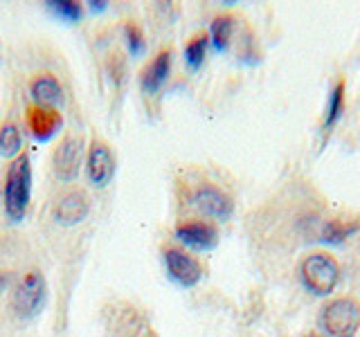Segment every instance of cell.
Instances as JSON below:
<instances>
[{
  "label": "cell",
  "mask_w": 360,
  "mask_h": 337,
  "mask_svg": "<svg viewBox=\"0 0 360 337\" xmlns=\"http://www.w3.org/2000/svg\"><path fill=\"white\" fill-rule=\"evenodd\" d=\"M5 288H7V277H5L3 272H0V295L5 292Z\"/></svg>",
  "instance_id": "7402d4cb"
},
{
  "label": "cell",
  "mask_w": 360,
  "mask_h": 337,
  "mask_svg": "<svg viewBox=\"0 0 360 337\" xmlns=\"http://www.w3.org/2000/svg\"><path fill=\"white\" fill-rule=\"evenodd\" d=\"M176 239L183 243L185 247H189V250L210 252V250H214V247H217L219 234L207 223L189 220V223H180L178 227H176Z\"/></svg>",
  "instance_id": "30bf717a"
},
{
  "label": "cell",
  "mask_w": 360,
  "mask_h": 337,
  "mask_svg": "<svg viewBox=\"0 0 360 337\" xmlns=\"http://www.w3.org/2000/svg\"><path fill=\"white\" fill-rule=\"evenodd\" d=\"M320 329L326 337H354L360 329V306L352 297H338L320 310Z\"/></svg>",
  "instance_id": "7a4b0ae2"
},
{
  "label": "cell",
  "mask_w": 360,
  "mask_h": 337,
  "mask_svg": "<svg viewBox=\"0 0 360 337\" xmlns=\"http://www.w3.org/2000/svg\"><path fill=\"white\" fill-rule=\"evenodd\" d=\"M27 128L37 142H50L63 126L61 110L56 108H43V106H30L27 108Z\"/></svg>",
  "instance_id": "ba28073f"
},
{
  "label": "cell",
  "mask_w": 360,
  "mask_h": 337,
  "mask_svg": "<svg viewBox=\"0 0 360 337\" xmlns=\"http://www.w3.org/2000/svg\"><path fill=\"white\" fill-rule=\"evenodd\" d=\"M22 151V135L16 124H3L0 126V157L16 160Z\"/></svg>",
  "instance_id": "5bb4252c"
},
{
  "label": "cell",
  "mask_w": 360,
  "mask_h": 337,
  "mask_svg": "<svg viewBox=\"0 0 360 337\" xmlns=\"http://www.w3.org/2000/svg\"><path fill=\"white\" fill-rule=\"evenodd\" d=\"M90 9H93V11H104V9H108V3H106V0H90Z\"/></svg>",
  "instance_id": "44dd1931"
},
{
  "label": "cell",
  "mask_w": 360,
  "mask_h": 337,
  "mask_svg": "<svg viewBox=\"0 0 360 337\" xmlns=\"http://www.w3.org/2000/svg\"><path fill=\"white\" fill-rule=\"evenodd\" d=\"M194 205L198 211H202L205 216L210 218H217V220H228L234 211V202L228 194H223L219 187H198L196 194H194Z\"/></svg>",
  "instance_id": "9c48e42d"
},
{
  "label": "cell",
  "mask_w": 360,
  "mask_h": 337,
  "mask_svg": "<svg viewBox=\"0 0 360 337\" xmlns=\"http://www.w3.org/2000/svg\"><path fill=\"white\" fill-rule=\"evenodd\" d=\"M30 95L34 104L43 108H56L63 104V88L52 74H39L30 86Z\"/></svg>",
  "instance_id": "7c38bea8"
},
{
  "label": "cell",
  "mask_w": 360,
  "mask_h": 337,
  "mask_svg": "<svg viewBox=\"0 0 360 337\" xmlns=\"http://www.w3.org/2000/svg\"><path fill=\"white\" fill-rule=\"evenodd\" d=\"M32 200V160L30 155H18L11 160L5 178V213L9 220H22Z\"/></svg>",
  "instance_id": "6da1fadb"
},
{
  "label": "cell",
  "mask_w": 360,
  "mask_h": 337,
  "mask_svg": "<svg viewBox=\"0 0 360 337\" xmlns=\"http://www.w3.org/2000/svg\"><path fill=\"white\" fill-rule=\"evenodd\" d=\"M307 337H318V335H315V333H311V335H307Z\"/></svg>",
  "instance_id": "603a6c76"
},
{
  "label": "cell",
  "mask_w": 360,
  "mask_h": 337,
  "mask_svg": "<svg viewBox=\"0 0 360 337\" xmlns=\"http://www.w3.org/2000/svg\"><path fill=\"white\" fill-rule=\"evenodd\" d=\"M169 72H172V52L162 50L158 52L155 59L144 67L142 72V90L146 95H155L158 90L165 86V81L169 79Z\"/></svg>",
  "instance_id": "4fadbf2b"
},
{
  "label": "cell",
  "mask_w": 360,
  "mask_h": 337,
  "mask_svg": "<svg viewBox=\"0 0 360 337\" xmlns=\"http://www.w3.org/2000/svg\"><path fill=\"white\" fill-rule=\"evenodd\" d=\"M165 265L169 279L180 288H194L202 279V267L194 256H189L183 250H165Z\"/></svg>",
  "instance_id": "8992f818"
},
{
  "label": "cell",
  "mask_w": 360,
  "mask_h": 337,
  "mask_svg": "<svg viewBox=\"0 0 360 337\" xmlns=\"http://www.w3.org/2000/svg\"><path fill=\"white\" fill-rule=\"evenodd\" d=\"M45 299H48V284H45V277L39 272V270H32L22 281L18 284V288L14 290V310L20 319H34L39 317L45 308Z\"/></svg>",
  "instance_id": "277c9868"
},
{
  "label": "cell",
  "mask_w": 360,
  "mask_h": 337,
  "mask_svg": "<svg viewBox=\"0 0 360 337\" xmlns=\"http://www.w3.org/2000/svg\"><path fill=\"white\" fill-rule=\"evenodd\" d=\"M84 164V140L79 135L61 140L52 153V171L61 183H72Z\"/></svg>",
  "instance_id": "5b68a950"
},
{
  "label": "cell",
  "mask_w": 360,
  "mask_h": 337,
  "mask_svg": "<svg viewBox=\"0 0 360 337\" xmlns=\"http://www.w3.org/2000/svg\"><path fill=\"white\" fill-rule=\"evenodd\" d=\"M124 39H127V48H129L131 56H142L144 54L146 43H144V34H142L138 22L129 20L127 25H124Z\"/></svg>",
  "instance_id": "ffe728a7"
},
{
  "label": "cell",
  "mask_w": 360,
  "mask_h": 337,
  "mask_svg": "<svg viewBox=\"0 0 360 337\" xmlns=\"http://www.w3.org/2000/svg\"><path fill=\"white\" fill-rule=\"evenodd\" d=\"M342 108H345V81L338 79V84L331 90V97H329V104H326V115H324V131H331L338 119L342 115Z\"/></svg>",
  "instance_id": "2e32d148"
},
{
  "label": "cell",
  "mask_w": 360,
  "mask_h": 337,
  "mask_svg": "<svg viewBox=\"0 0 360 337\" xmlns=\"http://www.w3.org/2000/svg\"><path fill=\"white\" fill-rule=\"evenodd\" d=\"M358 230V223L354 220V223H342V220H331L326 227L322 230V236L320 239L324 241V243H340V241H345L349 234L352 232H356Z\"/></svg>",
  "instance_id": "d6986e66"
},
{
  "label": "cell",
  "mask_w": 360,
  "mask_h": 337,
  "mask_svg": "<svg viewBox=\"0 0 360 337\" xmlns=\"http://www.w3.org/2000/svg\"><path fill=\"white\" fill-rule=\"evenodd\" d=\"M90 213V200L84 191H68L54 205V220L63 227H75Z\"/></svg>",
  "instance_id": "8fae6325"
},
{
  "label": "cell",
  "mask_w": 360,
  "mask_h": 337,
  "mask_svg": "<svg viewBox=\"0 0 360 337\" xmlns=\"http://www.w3.org/2000/svg\"><path fill=\"white\" fill-rule=\"evenodd\" d=\"M338 279H340V267H338L335 258H331L329 254L315 252L300 263L302 286L315 297L331 295L338 286Z\"/></svg>",
  "instance_id": "3957f363"
},
{
  "label": "cell",
  "mask_w": 360,
  "mask_h": 337,
  "mask_svg": "<svg viewBox=\"0 0 360 337\" xmlns=\"http://www.w3.org/2000/svg\"><path fill=\"white\" fill-rule=\"evenodd\" d=\"M232 29H234V18L232 16H217L212 20L210 25V43L212 48L217 52H223L225 48H228V43L232 39Z\"/></svg>",
  "instance_id": "9a60e30c"
},
{
  "label": "cell",
  "mask_w": 360,
  "mask_h": 337,
  "mask_svg": "<svg viewBox=\"0 0 360 337\" xmlns=\"http://www.w3.org/2000/svg\"><path fill=\"white\" fill-rule=\"evenodd\" d=\"M48 9L65 22H79L82 18V5L72 0H48Z\"/></svg>",
  "instance_id": "ac0fdd59"
},
{
  "label": "cell",
  "mask_w": 360,
  "mask_h": 337,
  "mask_svg": "<svg viewBox=\"0 0 360 337\" xmlns=\"http://www.w3.org/2000/svg\"><path fill=\"white\" fill-rule=\"evenodd\" d=\"M207 43H210L207 34H196V37L187 43V48H185V61H187V65L191 67V70H198V67L205 63Z\"/></svg>",
  "instance_id": "e0dca14e"
},
{
  "label": "cell",
  "mask_w": 360,
  "mask_h": 337,
  "mask_svg": "<svg viewBox=\"0 0 360 337\" xmlns=\"http://www.w3.org/2000/svg\"><path fill=\"white\" fill-rule=\"evenodd\" d=\"M86 173H88L90 185L97 189L106 187L112 180V176H115V157H112L110 149L104 142L95 140L90 144L88 157H86Z\"/></svg>",
  "instance_id": "52a82bcc"
}]
</instances>
